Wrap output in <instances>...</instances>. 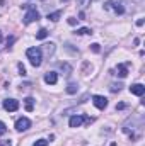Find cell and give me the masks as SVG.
<instances>
[{
  "label": "cell",
  "mask_w": 145,
  "mask_h": 146,
  "mask_svg": "<svg viewBox=\"0 0 145 146\" xmlns=\"http://www.w3.org/2000/svg\"><path fill=\"white\" fill-rule=\"evenodd\" d=\"M19 73H21V75H26V68H24L21 63H19Z\"/></svg>",
  "instance_id": "22"
},
{
  "label": "cell",
  "mask_w": 145,
  "mask_h": 146,
  "mask_svg": "<svg viewBox=\"0 0 145 146\" xmlns=\"http://www.w3.org/2000/svg\"><path fill=\"white\" fill-rule=\"evenodd\" d=\"M3 109L9 110V112H15L19 109V102L15 99H5L3 100Z\"/></svg>",
  "instance_id": "7"
},
{
  "label": "cell",
  "mask_w": 145,
  "mask_h": 146,
  "mask_svg": "<svg viewBox=\"0 0 145 146\" xmlns=\"http://www.w3.org/2000/svg\"><path fill=\"white\" fill-rule=\"evenodd\" d=\"M44 82H46L48 85H55V83L58 82V75L55 72H48L44 75Z\"/></svg>",
  "instance_id": "9"
},
{
  "label": "cell",
  "mask_w": 145,
  "mask_h": 146,
  "mask_svg": "<svg viewBox=\"0 0 145 146\" xmlns=\"http://www.w3.org/2000/svg\"><path fill=\"white\" fill-rule=\"evenodd\" d=\"M130 92L133 94V95H138V97H142L145 94V87L142 83H135V85H132L130 87Z\"/></svg>",
  "instance_id": "8"
},
{
  "label": "cell",
  "mask_w": 145,
  "mask_h": 146,
  "mask_svg": "<svg viewBox=\"0 0 145 146\" xmlns=\"http://www.w3.org/2000/svg\"><path fill=\"white\" fill-rule=\"evenodd\" d=\"M5 133H7V126H5V122L0 121V136H3Z\"/></svg>",
  "instance_id": "18"
},
{
  "label": "cell",
  "mask_w": 145,
  "mask_h": 146,
  "mask_svg": "<svg viewBox=\"0 0 145 146\" xmlns=\"http://www.w3.org/2000/svg\"><path fill=\"white\" fill-rule=\"evenodd\" d=\"M77 90H79V85H77V83H70V85L67 87V92H68V94H75Z\"/></svg>",
  "instance_id": "16"
},
{
  "label": "cell",
  "mask_w": 145,
  "mask_h": 146,
  "mask_svg": "<svg viewBox=\"0 0 145 146\" xmlns=\"http://www.w3.org/2000/svg\"><path fill=\"white\" fill-rule=\"evenodd\" d=\"M92 104L97 107V109H106V106H108V99L106 97H103V95H94L92 97Z\"/></svg>",
  "instance_id": "6"
},
{
  "label": "cell",
  "mask_w": 145,
  "mask_h": 146,
  "mask_svg": "<svg viewBox=\"0 0 145 146\" xmlns=\"http://www.w3.org/2000/svg\"><path fill=\"white\" fill-rule=\"evenodd\" d=\"M91 49H92L94 53H99V51H101V48H99V44H96V42H94V44H91Z\"/></svg>",
  "instance_id": "20"
},
{
  "label": "cell",
  "mask_w": 145,
  "mask_h": 146,
  "mask_svg": "<svg viewBox=\"0 0 145 146\" xmlns=\"http://www.w3.org/2000/svg\"><path fill=\"white\" fill-rule=\"evenodd\" d=\"M24 102H26V110H28V112H31V110L34 109V99H33V97H28Z\"/></svg>",
  "instance_id": "11"
},
{
  "label": "cell",
  "mask_w": 145,
  "mask_h": 146,
  "mask_svg": "<svg viewBox=\"0 0 145 146\" xmlns=\"http://www.w3.org/2000/svg\"><path fill=\"white\" fill-rule=\"evenodd\" d=\"M75 22H77V21H75V19H73V17H70V19H68V24H72V26H73V24H75Z\"/></svg>",
  "instance_id": "24"
},
{
  "label": "cell",
  "mask_w": 145,
  "mask_h": 146,
  "mask_svg": "<svg viewBox=\"0 0 145 146\" xmlns=\"http://www.w3.org/2000/svg\"><path fill=\"white\" fill-rule=\"evenodd\" d=\"M91 2H92V0H91Z\"/></svg>",
  "instance_id": "26"
},
{
  "label": "cell",
  "mask_w": 145,
  "mask_h": 146,
  "mask_svg": "<svg viewBox=\"0 0 145 146\" xmlns=\"http://www.w3.org/2000/svg\"><path fill=\"white\" fill-rule=\"evenodd\" d=\"M125 107H126L125 104H118V106H116V109H119V110H121V109H125Z\"/></svg>",
  "instance_id": "23"
},
{
  "label": "cell",
  "mask_w": 145,
  "mask_h": 146,
  "mask_svg": "<svg viewBox=\"0 0 145 146\" xmlns=\"http://www.w3.org/2000/svg\"><path fill=\"white\" fill-rule=\"evenodd\" d=\"M82 122L91 124V122H92V119H91V117H87V115H72V117H70V121H68L70 127H80V126H82Z\"/></svg>",
  "instance_id": "3"
},
{
  "label": "cell",
  "mask_w": 145,
  "mask_h": 146,
  "mask_svg": "<svg viewBox=\"0 0 145 146\" xmlns=\"http://www.w3.org/2000/svg\"><path fill=\"white\" fill-rule=\"evenodd\" d=\"M104 9H113L116 14H123L125 12V7H123V3L121 2H114V0H109V2H106V5H104Z\"/></svg>",
  "instance_id": "4"
},
{
  "label": "cell",
  "mask_w": 145,
  "mask_h": 146,
  "mask_svg": "<svg viewBox=\"0 0 145 146\" xmlns=\"http://www.w3.org/2000/svg\"><path fill=\"white\" fill-rule=\"evenodd\" d=\"M109 88H111V92H119V90H121V85H119V83H113Z\"/></svg>",
  "instance_id": "17"
},
{
  "label": "cell",
  "mask_w": 145,
  "mask_h": 146,
  "mask_svg": "<svg viewBox=\"0 0 145 146\" xmlns=\"http://www.w3.org/2000/svg\"><path fill=\"white\" fill-rule=\"evenodd\" d=\"M48 34H50V33H48V31H46V29H44V27H41V29H39V31H38L36 37H38V39H44V37L48 36Z\"/></svg>",
  "instance_id": "14"
},
{
  "label": "cell",
  "mask_w": 145,
  "mask_h": 146,
  "mask_svg": "<svg viewBox=\"0 0 145 146\" xmlns=\"http://www.w3.org/2000/svg\"><path fill=\"white\" fill-rule=\"evenodd\" d=\"M116 75H119L121 78H125L126 75H128V68H126V65H118V68H116Z\"/></svg>",
  "instance_id": "10"
},
{
  "label": "cell",
  "mask_w": 145,
  "mask_h": 146,
  "mask_svg": "<svg viewBox=\"0 0 145 146\" xmlns=\"http://www.w3.org/2000/svg\"><path fill=\"white\" fill-rule=\"evenodd\" d=\"M60 68L65 72V75H70V72H72V66L67 65V63H60Z\"/></svg>",
  "instance_id": "15"
},
{
  "label": "cell",
  "mask_w": 145,
  "mask_h": 146,
  "mask_svg": "<svg viewBox=\"0 0 145 146\" xmlns=\"http://www.w3.org/2000/svg\"><path fill=\"white\" fill-rule=\"evenodd\" d=\"M75 34L84 36V34H92V31H91V29H87V27H80V29H77V31H75Z\"/></svg>",
  "instance_id": "13"
},
{
  "label": "cell",
  "mask_w": 145,
  "mask_h": 146,
  "mask_svg": "<svg viewBox=\"0 0 145 146\" xmlns=\"http://www.w3.org/2000/svg\"><path fill=\"white\" fill-rule=\"evenodd\" d=\"M26 56L29 58V61H31L33 66H39L41 61H43V51H41V48H29L26 51Z\"/></svg>",
  "instance_id": "1"
},
{
  "label": "cell",
  "mask_w": 145,
  "mask_h": 146,
  "mask_svg": "<svg viewBox=\"0 0 145 146\" xmlns=\"http://www.w3.org/2000/svg\"><path fill=\"white\" fill-rule=\"evenodd\" d=\"M29 126H31V121H29L28 117H21V119H17V121H15V129H17L19 133L28 131V129H29Z\"/></svg>",
  "instance_id": "5"
},
{
  "label": "cell",
  "mask_w": 145,
  "mask_h": 146,
  "mask_svg": "<svg viewBox=\"0 0 145 146\" xmlns=\"http://www.w3.org/2000/svg\"><path fill=\"white\" fill-rule=\"evenodd\" d=\"M0 39H2V36H0Z\"/></svg>",
  "instance_id": "25"
},
{
  "label": "cell",
  "mask_w": 145,
  "mask_h": 146,
  "mask_svg": "<svg viewBox=\"0 0 145 146\" xmlns=\"http://www.w3.org/2000/svg\"><path fill=\"white\" fill-rule=\"evenodd\" d=\"M33 146H48V141H46V139H38Z\"/></svg>",
  "instance_id": "19"
},
{
  "label": "cell",
  "mask_w": 145,
  "mask_h": 146,
  "mask_svg": "<svg viewBox=\"0 0 145 146\" xmlns=\"http://www.w3.org/2000/svg\"><path fill=\"white\" fill-rule=\"evenodd\" d=\"M0 146H12V141H0Z\"/></svg>",
  "instance_id": "21"
},
{
  "label": "cell",
  "mask_w": 145,
  "mask_h": 146,
  "mask_svg": "<svg viewBox=\"0 0 145 146\" xmlns=\"http://www.w3.org/2000/svg\"><path fill=\"white\" fill-rule=\"evenodd\" d=\"M28 7V12H26V15H24V24L28 26V24H31V22H36L39 21V12H38L34 7H29V5H26Z\"/></svg>",
  "instance_id": "2"
},
{
  "label": "cell",
  "mask_w": 145,
  "mask_h": 146,
  "mask_svg": "<svg viewBox=\"0 0 145 146\" xmlns=\"http://www.w3.org/2000/svg\"><path fill=\"white\" fill-rule=\"evenodd\" d=\"M60 17H62V10H56V12H51V14H48V19H50V21H53V22H56Z\"/></svg>",
  "instance_id": "12"
}]
</instances>
